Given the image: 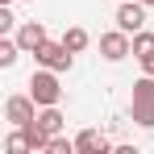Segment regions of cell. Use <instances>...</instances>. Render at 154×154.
Wrapping results in <instances>:
<instances>
[{"instance_id": "8992f818", "label": "cell", "mask_w": 154, "mask_h": 154, "mask_svg": "<svg viewBox=\"0 0 154 154\" xmlns=\"http://www.w3.org/2000/svg\"><path fill=\"white\" fill-rule=\"evenodd\" d=\"M117 25L125 29V33L146 29V4H142V0H121V4H117Z\"/></svg>"}, {"instance_id": "277c9868", "label": "cell", "mask_w": 154, "mask_h": 154, "mask_svg": "<svg viewBox=\"0 0 154 154\" xmlns=\"http://www.w3.org/2000/svg\"><path fill=\"white\" fill-rule=\"evenodd\" d=\"M100 54L108 58V63H121V58H129L133 54V33H125V29H108V33H100Z\"/></svg>"}, {"instance_id": "30bf717a", "label": "cell", "mask_w": 154, "mask_h": 154, "mask_svg": "<svg viewBox=\"0 0 154 154\" xmlns=\"http://www.w3.org/2000/svg\"><path fill=\"white\" fill-rule=\"evenodd\" d=\"M63 42H67V50H71V54H79V50H88V42H92V33H88L83 25H71L67 33H63Z\"/></svg>"}, {"instance_id": "9a60e30c", "label": "cell", "mask_w": 154, "mask_h": 154, "mask_svg": "<svg viewBox=\"0 0 154 154\" xmlns=\"http://www.w3.org/2000/svg\"><path fill=\"white\" fill-rule=\"evenodd\" d=\"M13 25H17V17H13V8H8V4H0V33H8Z\"/></svg>"}, {"instance_id": "ba28073f", "label": "cell", "mask_w": 154, "mask_h": 154, "mask_svg": "<svg viewBox=\"0 0 154 154\" xmlns=\"http://www.w3.org/2000/svg\"><path fill=\"white\" fill-rule=\"evenodd\" d=\"M17 42H21L25 54H33L42 42H46V25H42V21H21V25H17Z\"/></svg>"}, {"instance_id": "9c48e42d", "label": "cell", "mask_w": 154, "mask_h": 154, "mask_svg": "<svg viewBox=\"0 0 154 154\" xmlns=\"http://www.w3.org/2000/svg\"><path fill=\"white\" fill-rule=\"evenodd\" d=\"M33 121H38V125L46 129V133H63V125H67V117H63V112H58V104H46V108H42V112H38V117H33Z\"/></svg>"}, {"instance_id": "7c38bea8", "label": "cell", "mask_w": 154, "mask_h": 154, "mask_svg": "<svg viewBox=\"0 0 154 154\" xmlns=\"http://www.w3.org/2000/svg\"><path fill=\"white\" fill-rule=\"evenodd\" d=\"M25 150H29L25 129H17V133H8V137H4V154H25Z\"/></svg>"}, {"instance_id": "5bb4252c", "label": "cell", "mask_w": 154, "mask_h": 154, "mask_svg": "<svg viewBox=\"0 0 154 154\" xmlns=\"http://www.w3.org/2000/svg\"><path fill=\"white\" fill-rule=\"evenodd\" d=\"M46 154H79V150H75V142H67L63 133H54V137H50V150H46Z\"/></svg>"}, {"instance_id": "7a4b0ae2", "label": "cell", "mask_w": 154, "mask_h": 154, "mask_svg": "<svg viewBox=\"0 0 154 154\" xmlns=\"http://www.w3.org/2000/svg\"><path fill=\"white\" fill-rule=\"evenodd\" d=\"M29 96L38 100V108H46V104H58V100H63V83H58V71L42 67L38 75H29Z\"/></svg>"}, {"instance_id": "2e32d148", "label": "cell", "mask_w": 154, "mask_h": 154, "mask_svg": "<svg viewBox=\"0 0 154 154\" xmlns=\"http://www.w3.org/2000/svg\"><path fill=\"white\" fill-rule=\"evenodd\" d=\"M137 63H142V75H154V50H150V54H142Z\"/></svg>"}, {"instance_id": "4fadbf2b", "label": "cell", "mask_w": 154, "mask_h": 154, "mask_svg": "<svg viewBox=\"0 0 154 154\" xmlns=\"http://www.w3.org/2000/svg\"><path fill=\"white\" fill-rule=\"evenodd\" d=\"M154 50V33L150 29H137L133 33V58H142V54H150Z\"/></svg>"}, {"instance_id": "ac0fdd59", "label": "cell", "mask_w": 154, "mask_h": 154, "mask_svg": "<svg viewBox=\"0 0 154 154\" xmlns=\"http://www.w3.org/2000/svg\"><path fill=\"white\" fill-rule=\"evenodd\" d=\"M0 4H13V0H0Z\"/></svg>"}, {"instance_id": "6da1fadb", "label": "cell", "mask_w": 154, "mask_h": 154, "mask_svg": "<svg viewBox=\"0 0 154 154\" xmlns=\"http://www.w3.org/2000/svg\"><path fill=\"white\" fill-rule=\"evenodd\" d=\"M129 117H133V125H142V129H154V75H142L137 83H133Z\"/></svg>"}, {"instance_id": "8fae6325", "label": "cell", "mask_w": 154, "mask_h": 154, "mask_svg": "<svg viewBox=\"0 0 154 154\" xmlns=\"http://www.w3.org/2000/svg\"><path fill=\"white\" fill-rule=\"evenodd\" d=\"M17 54H21V42L17 38H0V67H13Z\"/></svg>"}, {"instance_id": "e0dca14e", "label": "cell", "mask_w": 154, "mask_h": 154, "mask_svg": "<svg viewBox=\"0 0 154 154\" xmlns=\"http://www.w3.org/2000/svg\"><path fill=\"white\" fill-rule=\"evenodd\" d=\"M142 4H146V8H154V0H142Z\"/></svg>"}, {"instance_id": "3957f363", "label": "cell", "mask_w": 154, "mask_h": 154, "mask_svg": "<svg viewBox=\"0 0 154 154\" xmlns=\"http://www.w3.org/2000/svg\"><path fill=\"white\" fill-rule=\"evenodd\" d=\"M33 58H38L42 67L58 71V75H63V71H71V63H75V54L67 50V42H50V38H46V42L33 50Z\"/></svg>"}, {"instance_id": "52a82bcc", "label": "cell", "mask_w": 154, "mask_h": 154, "mask_svg": "<svg viewBox=\"0 0 154 154\" xmlns=\"http://www.w3.org/2000/svg\"><path fill=\"white\" fill-rule=\"evenodd\" d=\"M75 150H79V154H108L112 142L104 137L100 129H83V133H75Z\"/></svg>"}, {"instance_id": "d6986e66", "label": "cell", "mask_w": 154, "mask_h": 154, "mask_svg": "<svg viewBox=\"0 0 154 154\" xmlns=\"http://www.w3.org/2000/svg\"><path fill=\"white\" fill-rule=\"evenodd\" d=\"M117 4H121V0H117Z\"/></svg>"}, {"instance_id": "5b68a950", "label": "cell", "mask_w": 154, "mask_h": 154, "mask_svg": "<svg viewBox=\"0 0 154 154\" xmlns=\"http://www.w3.org/2000/svg\"><path fill=\"white\" fill-rule=\"evenodd\" d=\"M33 117H38V100H33L29 92H25V96H8V100H4V121H8L13 129L29 125Z\"/></svg>"}]
</instances>
